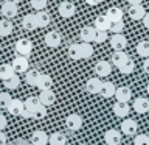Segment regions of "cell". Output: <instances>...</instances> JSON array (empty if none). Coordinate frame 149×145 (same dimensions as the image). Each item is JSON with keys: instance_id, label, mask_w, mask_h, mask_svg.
Wrapping results in <instances>:
<instances>
[{"instance_id": "obj_1", "label": "cell", "mask_w": 149, "mask_h": 145, "mask_svg": "<svg viewBox=\"0 0 149 145\" xmlns=\"http://www.w3.org/2000/svg\"><path fill=\"white\" fill-rule=\"evenodd\" d=\"M16 51L19 53V56L28 58L33 51V42L30 39H25V37H23V39H19L16 42Z\"/></svg>"}, {"instance_id": "obj_2", "label": "cell", "mask_w": 149, "mask_h": 145, "mask_svg": "<svg viewBox=\"0 0 149 145\" xmlns=\"http://www.w3.org/2000/svg\"><path fill=\"white\" fill-rule=\"evenodd\" d=\"M65 126L70 130V131H79L82 128V117L79 114H68L65 117Z\"/></svg>"}, {"instance_id": "obj_3", "label": "cell", "mask_w": 149, "mask_h": 145, "mask_svg": "<svg viewBox=\"0 0 149 145\" xmlns=\"http://www.w3.org/2000/svg\"><path fill=\"white\" fill-rule=\"evenodd\" d=\"M11 65L16 73H26L30 70V63H28V58H25V56H16L13 59Z\"/></svg>"}, {"instance_id": "obj_4", "label": "cell", "mask_w": 149, "mask_h": 145, "mask_svg": "<svg viewBox=\"0 0 149 145\" xmlns=\"http://www.w3.org/2000/svg\"><path fill=\"white\" fill-rule=\"evenodd\" d=\"M110 45L115 51H124V49L127 47V39L124 34H112L110 37Z\"/></svg>"}, {"instance_id": "obj_5", "label": "cell", "mask_w": 149, "mask_h": 145, "mask_svg": "<svg viewBox=\"0 0 149 145\" xmlns=\"http://www.w3.org/2000/svg\"><path fill=\"white\" fill-rule=\"evenodd\" d=\"M138 131V125L134 119H124L121 122V133H124L126 136H134Z\"/></svg>"}, {"instance_id": "obj_6", "label": "cell", "mask_w": 149, "mask_h": 145, "mask_svg": "<svg viewBox=\"0 0 149 145\" xmlns=\"http://www.w3.org/2000/svg\"><path fill=\"white\" fill-rule=\"evenodd\" d=\"M58 13H59V16L61 17H64V19H68V17H72L74 16V13H76V8H74V5L72 2H62L58 6Z\"/></svg>"}, {"instance_id": "obj_7", "label": "cell", "mask_w": 149, "mask_h": 145, "mask_svg": "<svg viewBox=\"0 0 149 145\" xmlns=\"http://www.w3.org/2000/svg\"><path fill=\"white\" fill-rule=\"evenodd\" d=\"M0 11L5 16V19H14L19 13V8H17V3H11V2H3Z\"/></svg>"}, {"instance_id": "obj_8", "label": "cell", "mask_w": 149, "mask_h": 145, "mask_svg": "<svg viewBox=\"0 0 149 145\" xmlns=\"http://www.w3.org/2000/svg\"><path fill=\"white\" fill-rule=\"evenodd\" d=\"M132 108L137 114H146V112H149V100L144 97H138L134 100Z\"/></svg>"}, {"instance_id": "obj_9", "label": "cell", "mask_w": 149, "mask_h": 145, "mask_svg": "<svg viewBox=\"0 0 149 145\" xmlns=\"http://www.w3.org/2000/svg\"><path fill=\"white\" fill-rule=\"evenodd\" d=\"M104 142L107 145H118L121 142V133L115 128L107 130L104 133Z\"/></svg>"}, {"instance_id": "obj_10", "label": "cell", "mask_w": 149, "mask_h": 145, "mask_svg": "<svg viewBox=\"0 0 149 145\" xmlns=\"http://www.w3.org/2000/svg\"><path fill=\"white\" fill-rule=\"evenodd\" d=\"M127 13L132 20H143L144 16H146V9H144L143 5H130Z\"/></svg>"}, {"instance_id": "obj_11", "label": "cell", "mask_w": 149, "mask_h": 145, "mask_svg": "<svg viewBox=\"0 0 149 145\" xmlns=\"http://www.w3.org/2000/svg\"><path fill=\"white\" fill-rule=\"evenodd\" d=\"M98 34V30L95 27H84L81 33H79V37H81V41L82 42H95V37Z\"/></svg>"}, {"instance_id": "obj_12", "label": "cell", "mask_w": 149, "mask_h": 145, "mask_svg": "<svg viewBox=\"0 0 149 145\" xmlns=\"http://www.w3.org/2000/svg\"><path fill=\"white\" fill-rule=\"evenodd\" d=\"M48 134L45 133V131H42V130H36V131H33V134H31V145H47L48 144Z\"/></svg>"}, {"instance_id": "obj_13", "label": "cell", "mask_w": 149, "mask_h": 145, "mask_svg": "<svg viewBox=\"0 0 149 145\" xmlns=\"http://www.w3.org/2000/svg\"><path fill=\"white\" fill-rule=\"evenodd\" d=\"M6 111L11 115H22V112L25 111V103L22 100H19V98H13Z\"/></svg>"}, {"instance_id": "obj_14", "label": "cell", "mask_w": 149, "mask_h": 145, "mask_svg": "<svg viewBox=\"0 0 149 145\" xmlns=\"http://www.w3.org/2000/svg\"><path fill=\"white\" fill-rule=\"evenodd\" d=\"M112 72V64L109 63V61H98V63L95 64V73L98 75V77H107V75H110Z\"/></svg>"}, {"instance_id": "obj_15", "label": "cell", "mask_w": 149, "mask_h": 145, "mask_svg": "<svg viewBox=\"0 0 149 145\" xmlns=\"http://www.w3.org/2000/svg\"><path fill=\"white\" fill-rule=\"evenodd\" d=\"M115 98H116V101H120V103H129V100L132 98V91H130L127 86L116 87Z\"/></svg>"}, {"instance_id": "obj_16", "label": "cell", "mask_w": 149, "mask_h": 145, "mask_svg": "<svg viewBox=\"0 0 149 145\" xmlns=\"http://www.w3.org/2000/svg\"><path fill=\"white\" fill-rule=\"evenodd\" d=\"M61 41H62V37H61V34L58 31H48L45 34V44H47V47H50V49L59 47Z\"/></svg>"}, {"instance_id": "obj_17", "label": "cell", "mask_w": 149, "mask_h": 145, "mask_svg": "<svg viewBox=\"0 0 149 145\" xmlns=\"http://www.w3.org/2000/svg\"><path fill=\"white\" fill-rule=\"evenodd\" d=\"M93 25H95V28H96L98 31H109L112 22L109 20V17H107L106 14H102V16H98V17L95 19Z\"/></svg>"}, {"instance_id": "obj_18", "label": "cell", "mask_w": 149, "mask_h": 145, "mask_svg": "<svg viewBox=\"0 0 149 145\" xmlns=\"http://www.w3.org/2000/svg\"><path fill=\"white\" fill-rule=\"evenodd\" d=\"M39 100L44 106H51V105H54V101H56V94L51 91V89H48V91H40Z\"/></svg>"}, {"instance_id": "obj_19", "label": "cell", "mask_w": 149, "mask_h": 145, "mask_svg": "<svg viewBox=\"0 0 149 145\" xmlns=\"http://www.w3.org/2000/svg\"><path fill=\"white\" fill-rule=\"evenodd\" d=\"M106 16L109 17V20L113 23V22H121L123 20V16H124V11L118 6H112L106 11Z\"/></svg>"}, {"instance_id": "obj_20", "label": "cell", "mask_w": 149, "mask_h": 145, "mask_svg": "<svg viewBox=\"0 0 149 145\" xmlns=\"http://www.w3.org/2000/svg\"><path fill=\"white\" fill-rule=\"evenodd\" d=\"M129 112H130L129 103H120V101H116L115 105H113V114H115L116 117H120V119L127 117Z\"/></svg>"}, {"instance_id": "obj_21", "label": "cell", "mask_w": 149, "mask_h": 145, "mask_svg": "<svg viewBox=\"0 0 149 145\" xmlns=\"http://www.w3.org/2000/svg\"><path fill=\"white\" fill-rule=\"evenodd\" d=\"M101 86H102V81L100 80V77H95V78H90L86 83V91L88 94H100Z\"/></svg>"}, {"instance_id": "obj_22", "label": "cell", "mask_w": 149, "mask_h": 145, "mask_svg": "<svg viewBox=\"0 0 149 145\" xmlns=\"http://www.w3.org/2000/svg\"><path fill=\"white\" fill-rule=\"evenodd\" d=\"M40 77H42V73H40L37 69H30V70L25 73V81L30 84V86H36V87H37Z\"/></svg>"}, {"instance_id": "obj_23", "label": "cell", "mask_w": 149, "mask_h": 145, "mask_svg": "<svg viewBox=\"0 0 149 145\" xmlns=\"http://www.w3.org/2000/svg\"><path fill=\"white\" fill-rule=\"evenodd\" d=\"M115 92H116V87L113 86V83L102 81V86H101V91H100V95L101 97H104V98L115 97Z\"/></svg>"}, {"instance_id": "obj_24", "label": "cell", "mask_w": 149, "mask_h": 145, "mask_svg": "<svg viewBox=\"0 0 149 145\" xmlns=\"http://www.w3.org/2000/svg\"><path fill=\"white\" fill-rule=\"evenodd\" d=\"M130 58V56L126 53V51H115L113 55H112V64L115 65V67H121V65H123L126 61H127Z\"/></svg>"}, {"instance_id": "obj_25", "label": "cell", "mask_w": 149, "mask_h": 145, "mask_svg": "<svg viewBox=\"0 0 149 145\" xmlns=\"http://www.w3.org/2000/svg\"><path fill=\"white\" fill-rule=\"evenodd\" d=\"M22 27L28 31H33L37 28V20H36V16L34 14H26L25 17L22 19Z\"/></svg>"}, {"instance_id": "obj_26", "label": "cell", "mask_w": 149, "mask_h": 145, "mask_svg": "<svg viewBox=\"0 0 149 145\" xmlns=\"http://www.w3.org/2000/svg\"><path fill=\"white\" fill-rule=\"evenodd\" d=\"M50 145H67V136L64 133H59V131H56L50 136Z\"/></svg>"}, {"instance_id": "obj_27", "label": "cell", "mask_w": 149, "mask_h": 145, "mask_svg": "<svg viewBox=\"0 0 149 145\" xmlns=\"http://www.w3.org/2000/svg\"><path fill=\"white\" fill-rule=\"evenodd\" d=\"M14 75H16V72H14L11 64H2L0 65V80L6 81V80H9L11 77H14Z\"/></svg>"}, {"instance_id": "obj_28", "label": "cell", "mask_w": 149, "mask_h": 145, "mask_svg": "<svg viewBox=\"0 0 149 145\" xmlns=\"http://www.w3.org/2000/svg\"><path fill=\"white\" fill-rule=\"evenodd\" d=\"M34 16H36V20H37V27L44 28V27H47V25H50L51 17H50L48 13H45V11H37Z\"/></svg>"}, {"instance_id": "obj_29", "label": "cell", "mask_w": 149, "mask_h": 145, "mask_svg": "<svg viewBox=\"0 0 149 145\" xmlns=\"http://www.w3.org/2000/svg\"><path fill=\"white\" fill-rule=\"evenodd\" d=\"M51 86H53V78H51L50 75L42 73V77H40V80H39V84H37V87H39L40 91H48V89H51Z\"/></svg>"}, {"instance_id": "obj_30", "label": "cell", "mask_w": 149, "mask_h": 145, "mask_svg": "<svg viewBox=\"0 0 149 145\" xmlns=\"http://www.w3.org/2000/svg\"><path fill=\"white\" fill-rule=\"evenodd\" d=\"M67 53H68L70 58L74 59V61L82 59V55H81V45H79V44H72V45L68 47Z\"/></svg>"}, {"instance_id": "obj_31", "label": "cell", "mask_w": 149, "mask_h": 145, "mask_svg": "<svg viewBox=\"0 0 149 145\" xmlns=\"http://www.w3.org/2000/svg\"><path fill=\"white\" fill-rule=\"evenodd\" d=\"M13 33V23L9 22V19H3L0 20V36H9Z\"/></svg>"}, {"instance_id": "obj_32", "label": "cell", "mask_w": 149, "mask_h": 145, "mask_svg": "<svg viewBox=\"0 0 149 145\" xmlns=\"http://www.w3.org/2000/svg\"><path fill=\"white\" fill-rule=\"evenodd\" d=\"M40 105H42V103L39 100V97H28L25 100V108H26V109H30L31 112H34Z\"/></svg>"}, {"instance_id": "obj_33", "label": "cell", "mask_w": 149, "mask_h": 145, "mask_svg": "<svg viewBox=\"0 0 149 145\" xmlns=\"http://www.w3.org/2000/svg\"><path fill=\"white\" fill-rule=\"evenodd\" d=\"M137 53L143 58H149V41H141L137 44Z\"/></svg>"}, {"instance_id": "obj_34", "label": "cell", "mask_w": 149, "mask_h": 145, "mask_svg": "<svg viewBox=\"0 0 149 145\" xmlns=\"http://www.w3.org/2000/svg\"><path fill=\"white\" fill-rule=\"evenodd\" d=\"M3 84L6 89H9V91H14V89H17L20 86V78H19L17 75H14V77H11L9 80H6V81H3Z\"/></svg>"}, {"instance_id": "obj_35", "label": "cell", "mask_w": 149, "mask_h": 145, "mask_svg": "<svg viewBox=\"0 0 149 145\" xmlns=\"http://www.w3.org/2000/svg\"><path fill=\"white\" fill-rule=\"evenodd\" d=\"M81 55H82V59H87V58H92L93 55V47L88 44V42H81Z\"/></svg>"}, {"instance_id": "obj_36", "label": "cell", "mask_w": 149, "mask_h": 145, "mask_svg": "<svg viewBox=\"0 0 149 145\" xmlns=\"http://www.w3.org/2000/svg\"><path fill=\"white\" fill-rule=\"evenodd\" d=\"M134 69H135V63L132 61V58H129V59L120 67V72L124 73V75H129V73L134 72Z\"/></svg>"}, {"instance_id": "obj_37", "label": "cell", "mask_w": 149, "mask_h": 145, "mask_svg": "<svg viewBox=\"0 0 149 145\" xmlns=\"http://www.w3.org/2000/svg\"><path fill=\"white\" fill-rule=\"evenodd\" d=\"M11 95L8 92H0V109H8L9 103H11Z\"/></svg>"}, {"instance_id": "obj_38", "label": "cell", "mask_w": 149, "mask_h": 145, "mask_svg": "<svg viewBox=\"0 0 149 145\" xmlns=\"http://www.w3.org/2000/svg\"><path fill=\"white\" fill-rule=\"evenodd\" d=\"M134 145H149V136L148 134H137L134 139Z\"/></svg>"}, {"instance_id": "obj_39", "label": "cell", "mask_w": 149, "mask_h": 145, "mask_svg": "<svg viewBox=\"0 0 149 145\" xmlns=\"http://www.w3.org/2000/svg\"><path fill=\"white\" fill-rule=\"evenodd\" d=\"M48 0H31V6L36 9V11H44Z\"/></svg>"}, {"instance_id": "obj_40", "label": "cell", "mask_w": 149, "mask_h": 145, "mask_svg": "<svg viewBox=\"0 0 149 145\" xmlns=\"http://www.w3.org/2000/svg\"><path fill=\"white\" fill-rule=\"evenodd\" d=\"M124 30V22L121 20V22H113L110 25V31L113 33V34H120V33H123Z\"/></svg>"}, {"instance_id": "obj_41", "label": "cell", "mask_w": 149, "mask_h": 145, "mask_svg": "<svg viewBox=\"0 0 149 145\" xmlns=\"http://www.w3.org/2000/svg\"><path fill=\"white\" fill-rule=\"evenodd\" d=\"M47 115V106H44V105H40L37 109L34 111V119H37V120H40V119H44V117Z\"/></svg>"}, {"instance_id": "obj_42", "label": "cell", "mask_w": 149, "mask_h": 145, "mask_svg": "<svg viewBox=\"0 0 149 145\" xmlns=\"http://www.w3.org/2000/svg\"><path fill=\"white\" fill-rule=\"evenodd\" d=\"M107 39H109L107 31H98V34L95 37V42H96V44H102V42H106Z\"/></svg>"}, {"instance_id": "obj_43", "label": "cell", "mask_w": 149, "mask_h": 145, "mask_svg": "<svg viewBox=\"0 0 149 145\" xmlns=\"http://www.w3.org/2000/svg\"><path fill=\"white\" fill-rule=\"evenodd\" d=\"M22 119H28V120H30V119H34V112H31L30 109H26V108H25V111H23L22 112Z\"/></svg>"}, {"instance_id": "obj_44", "label": "cell", "mask_w": 149, "mask_h": 145, "mask_svg": "<svg viewBox=\"0 0 149 145\" xmlns=\"http://www.w3.org/2000/svg\"><path fill=\"white\" fill-rule=\"evenodd\" d=\"M8 122H6V117H5L3 114H0V131H3L5 128H6Z\"/></svg>"}, {"instance_id": "obj_45", "label": "cell", "mask_w": 149, "mask_h": 145, "mask_svg": "<svg viewBox=\"0 0 149 145\" xmlns=\"http://www.w3.org/2000/svg\"><path fill=\"white\" fill-rule=\"evenodd\" d=\"M6 134L3 133V131H0V145H6Z\"/></svg>"}, {"instance_id": "obj_46", "label": "cell", "mask_w": 149, "mask_h": 145, "mask_svg": "<svg viewBox=\"0 0 149 145\" xmlns=\"http://www.w3.org/2000/svg\"><path fill=\"white\" fill-rule=\"evenodd\" d=\"M143 70H144V73H149V58L144 59V63H143Z\"/></svg>"}, {"instance_id": "obj_47", "label": "cell", "mask_w": 149, "mask_h": 145, "mask_svg": "<svg viewBox=\"0 0 149 145\" xmlns=\"http://www.w3.org/2000/svg\"><path fill=\"white\" fill-rule=\"evenodd\" d=\"M143 25L149 30V13H146V16H144V19H143Z\"/></svg>"}, {"instance_id": "obj_48", "label": "cell", "mask_w": 149, "mask_h": 145, "mask_svg": "<svg viewBox=\"0 0 149 145\" xmlns=\"http://www.w3.org/2000/svg\"><path fill=\"white\" fill-rule=\"evenodd\" d=\"M86 3H87V5H90V6H95V5L101 3V2H100V0H86Z\"/></svg>"}, {"instance_id": "obj_49", "label": "cell", "mask_w": 149, "mask_h": 145, "mask_svg": "<svg viewBox=\"0 0 149 145\" xmlns=\"http://www.w3.org/2000/svg\"><path fill=\"white\" fill-rule=\"evenodd\" d=\"M127 2H129L130 5H141L143 0H127Z\"/></svg>"}, {"instance_id": "obj_50", "label": "cell", "mask_w": 149, "mask_h": 145, "mask_svg": "<svg viewBox=\"0 0 149 145\" xmlns=\"http://www.w3.org/2000/svg\"><path fill=\"white\" fill-rule=\"evenodd\" d=\"M5 2H11V3H19L20 0H5Z\"/></svg>"}, {"instance_id": "obj_51", "label": "cell", "mask_w": 149, "mask_h": 145, "mask_svg": "<svg viewBox=\"0 0 149 145\" xmlns=\"http://www.w3.org/2000/svg\"><path fill=\"white\" fill-rule=\"evenodd\" d=\"M146 91H148V94H149V83H148V86H146Z\"/></svg>"}, {"instance_id": "obj_52", "label": "cell", "mask_w": 149, "mask_h": 145, "mask_svg": "<svg viewBox=\"0 0 149 145\" xmlns=\"http://www.w3.org/2000/svg\"><path fill=\"white\" fill-rule=\"evenodd\" d=\"M84 145H90V144H84Z\"/></svg>"}, {"instance_id": "obj_53", "label": "cell", "mask_w": 149, "mask_h": 145, "mask_svg": "<svg viewBox=\"0 0 149 145\" xmlns=\"http://www.w3.org/2000/svg\"><path fill=\"white\" fill-rule=\"evenodd\" d=\"M100 2H104V0H100Z\"/></svg>"}]
</instances>
